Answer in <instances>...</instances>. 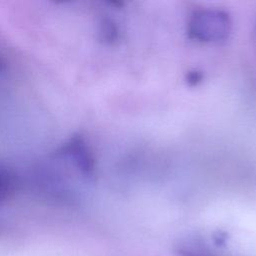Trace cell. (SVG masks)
Listing matches in <instances>:
<instances>
[{
    "label": "cell",
    "instance_id": "2",
    "mask_svg": "<svg viewBox=\"0 0 256 256\" xmlns=\"http://www.w3.org/2000/svg\"><path fill=\"white\" fill-rule=\"evenodd\" d=\"M227 18L221 12H201L194 16L191 33L199 39L220 38L227 32Z\"/></svg>",
    "mask_w": 256,
    "mask_h": 256
},
{
    "label": "cell",
    "instance_id": "1",
    "mask_svg": "<svg viewBox=\"0 0 256 256\" xmlns=\"http://www.w3.org/2000/svg\"><path fill=\"white\" fill-rule=\"evenodd\" d=\"M55 158L65 160L79 174L85 178H92L95 173V160L93 153L80 134H74L67 139L55 152Z\"/></svg>",
    "mask_w": 256,
    "mask_h": 256
},
{
    "label": "cell",
    "instance_id": "6",
    "mask_svg": "<svg viewBox=\"0 0 256 256\" xmlns=\"http://www.w3.org/2000/svg\"><path fill=\"white\" fill-rule=\"evenodd\" d=\"M6 68H7L6 62H5V60L0 56V73L5 72V71H6Z\"/></svg>",
    "mask_w": 256,
    "mask_h": 256
},
{
    "label": "cell",
    "instance_id": "3",
    "mask_svg": "<svg viewBox=\"0 0 256 256\" xmlns=\"http://www.w3.org/2000/svg\"><path fill=\"white\" fill-rule=\"evenodd\" d=\"M17 185V179L14 173L0 163V206L14 196Z\"/></svg>",
    "mask_w": 256,
    "mask_h": 256
},
{
    "label": "cell",
    "instance_id": "5",
    "mask_svg": "<svg viewBox=\"0 0 256 256\" xmlns=\"http://www.w3.org/2000/svg\"><path fill=\"white\" fill-rule=\"evenodd\" d=\"M202 79V74L198 71H193V72H190L188 74V77H187V81L189 84L191 85H195L197 84L198 82H200Z\"/></svg>",
    "mask_w": 256,
    "mask_h": 256
},
{
    "label": "cell",
    "instance_id": "4",
    "mask_svg": "<svg viewBox=\"0 0 256 256\" xmlns=\"http://www.w3.org/2000/svg\"><path fill=\"white\" fill-rule=\"evenodd\" d=\"M100 38L105 42H113L117 38V27L110 19H102L99 25Z\"/></svg>",
    "mask_w": 256,
    "mask_h": 256
}]
</instances>
